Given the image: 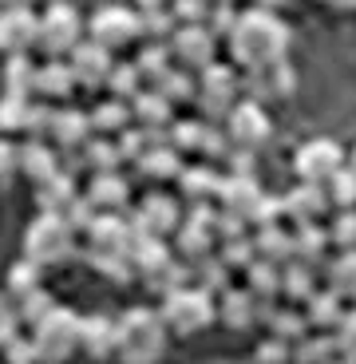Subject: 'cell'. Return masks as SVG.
I'll return each instance as SVG.
<instances>
[{
	"instance_id": "cell-26",
	"label": "cell",
	"mask_w": 356,
	"mask_h": 364,
	"mask_svg": "<svg viewBox=\"0 0 356 364\" xmlns=\"http://www.w3.org/2000/svg\"><path fill=\"white\" fill-rule=\"evenodd\" d=\"M261 194L265 191L257 186V178H234V174H226L222 194H218V210H222V214H237V218L249 222V210L257 206Z\"/></svg>"
},
{
	"instance_id": "cell-25",
	"label": "cell",
	"mask_w": 356,
	"mask_h": 364,
	"mask_svg": "<svg viewBox=\"0 0 356 364\" xmlns=\"http://www.w3.org/2000/svg\"><path fill=\"white\" fill-rule=\"evenodd\" d=\"M80 353L87 360H115V321L95 313V317H83V341Z\"/></svg>"
},
{
	"instance_id": "cell-43",
	"label": "cell",
	"mask_w": 356,
	"mask_h": 364,
	"mask_svg": "<svg viewBox=\"0 0 356 364\" xmlns=\"http://www.w3.org/2000/svg\"><path fill=\"white\" fill-rule=\"evenodd\" d=\"M107 87H111V100H119V103H135L139 95L146 91V80H143V72L135 68V60H127V64L119 60V64H115V75H111Z\"/></svg>"
},
{
	"instance_id": "cell-59",
	"label": "cell",
	"mask_w": 356,
	"mask_h": 364,
	"mask_svg": "<svg viewBox=\"0 0 356 364\" xmlns=\"http://www.w3.org/2000/svg\"><path fill=\"white\" fill-rule=\"evenodd\" d=\"M257 360H261V364H285V360H293V353H289V345H285V341L269 337L261 348H257Z\"/></svg>"
},
{
	"instance_id": "cell-9",
	"label": "cell",
	"mask_w": 356,
	"mask_h": 364,
	"mask_svg": "<svg viewBox=\"0 0 356 364\" xmlns=\"http://www.w3.org/2000/svg\"><path fill=\"white\" fill-rule=\"evenodd\" d=\"M345 166L348 163H345L340 143H333V139H325V135L301 143L297 146V155H293V171H297L301 182H309V186H329Z\"/></svg>"
},
{
	"instance_id": "cell-18",
	"label": "cell",
	"mask_w": 356,
	"mask_h": 364,
	"mask_svg": "<svg viewBox=\"0 0 356 364\" xmlns=\"http://www.w3.org/2000/svg\"><path fill=\"white\" fill-rule=\"evenodd\" d=\"M68 64H72V75H75V83H80V87L95 91V87H107V83H111L119 60L107 52V48L92 44V40H83L80 52H75Z\"/></svg>"
},
{
	"instance_id": "cell-45",
	"label": "cell",
	"mask_w": 356,
	"mask_h": 364,
	"mask_svg": "<svg viewBox=\"0 0 356 364\" xmlns=\"http://www.w3.org/2000/svg\"><path fill=\"white\" fill-rule=\"evenodd\" d=\"M135 68L143 72L146 83H155L163 72L174 68V55H171V44H139V55H135Z\"/></svg>"
},
{
	"instance_id": "cell-24",
	"label": "cell",
	"mask_w": 356,
	"mask_h": 364,
	"mask_svg": "<svg viewBox=\"0 0 356 364\" xmlns=\"http://www.w3.org/2000/svg\"><path fill=\"white\" fill-rule=\"evenodd\" d=\"M131 115H135V127L151 131V135H166V131L174 127V107L151 87L131 103Z\"/></svg>"
},
{
	"instance_id": "cell-12",
	"label": "cell",
	"mask_w": 356,
	"mask_h": 364,
	"mask_svg": "<svg viewBox=\"0 0 356 364\" xmlns=\"http://www.w3.org/2000/svg\"><path fill=\"white\" fill-rule=\"evenodd\" d=\"M171 55H174V68L202 75L206 68H214V55H218V36H214L206 24H183L171 36Z\"/></svg>"
},
{
	"instance_id": "cell-61",
	"label": "cell",
	"mask_w": 356,
	"mask_h": 364,
	"mask_svg": "<svg viewBox=\"0 0 356 364\" xmlns=\"http://www.w3.org/2000/svg\"><path fill=\"white\" fill-rule=\"evenodd\" d=\"M16 155H20V146H12L9 139H0V178H9L16 171Z\"/></svg>"
},
{
	"instance_id": "cell-46",
	"label": "cell",
	"mask_w": 356,
	"mask_h": 364,
	"mask_svg": "<svg viewBox=\"0 0 356 364\" xmlns=\"http://www.w3.org/2000/svg\"><path fill=\"white\" fill-rule=\"evenodd\" d=\"M206 131H210L206 119H183V123H174V127L166 131V139H171V146L178 151V155H186V151H202Z\"/></svg>"
},
{
	"instance_id": "cell-7",
	"label": "cell",
	"mask_w": 356,
	"mask_h": 364,
	"mask_svg": "<svg viewBox=\"0 0 356 364\" xmlns=\"http://www.w3.org/2000/svg\"><path fill=\"white\" fill-rule=\"evenodd\" d=\"M87 40L107 48L111 55L123 52V48H139V40H143V20L127 4H103L87 20Z\"/></svg>"
},
{
	"instance_id": "cell-33",
	"label": "cell",
	"mask_w": 356,
	"mask_h": 364,
	"mask_svg": "<svg viewBox=\"0 0 356 364\" xmlns=\"http://www.w3.org/2000/svg\"><path fill=\"white\" fill-rule=\"evenodd\" d=\"M325 289H333L340 301H356V250H345V254L325 262Z\"/></svg>"
},
{
	"instance_id": "cell-13",
	"label": "cell",
	"mask_w": 356,
	"mask_h": 364,
	"mask_svg": "<svg viewBox=\"0 0 356 364\" xmlns=\"http://www.w3.org/2000/svg\"><path fill=\"white\" fill-rule=\"evenodd\" d=\"M87 246H92L87 257H131L139 246V230L123 214H99L87 230Z\"/></svg>"
},
{
	"instance_id": "cell-17",
	"label": "cell",
	"mask_w": 356,
	"mask_h": 364,
	"mask_svg": "<svg viewBox=\"0 0 356 364\" xmlns=\"http://www.w3.org/2000/svg\"><path fill=\"white\" fill-rule=\"evenodd\" d=\"M297 87V72H293L289 60H277V64H265V68H254L246 72V100L254 103H281L293 95Z\"/></svg>"
},
{
	"instance_id": "cell-60",
	"label": "cell",
	"mask_w": 356,
	"mask_h": 364,
	"mask_svg": "<svg viewBox=\"0 0 356 364\" xmlns=\"http://www.w3.org/2000/svg\"><path fill=\"white\" fill-rule=\"evenodd\" d=\"M226 163H230V174H234V178H254V151H237L234 146V155H230Z\"/></svg>"
},
{
	"instance_id": "cell-35",
	"label": "cell",
	"mask_w": 356,
	"mask_h": 364,
	"mask_svg": "<svg viewBox=\"0 0 356 364\" xmlns=\"http://www.w3.org/2000/svg\"><path fill=\"white\" fill-rule=\"evenodd\" d=\"M257 246V262H274V265H289L293 262V234L281 226H265L254 234Z\"/></svg>"
},
{
	"instance_id": "cell-34",
	"label": "cell",
	"mask_w": 356,
	"mask_h": 364,
	"mask_svg": "<svg viewBox=\"0 0 356 364\" xmlns=\"http://www.w3.org/2000/svg\"><path fill=\"white\" fill-rule=\"evenodd\" d=\"M246 289L254 293L261 305H277V297H281V265L254 262L246 269Z\"/></svg>"
},
{
	"instance_id": "cell-62",
	"label": "cell",
	"mask_w": 356,
	"mask_h": 364,
	"mask_svg": "<svg viewBox=\"0 0 356 364\" xmlns=\"http://www.w3.org/2000/svg\"><path fill=\"white\" fill-rule=\"evenodd\" d=\"M348 166H352V171H356V146H352V155H348Z\"/></svg>"
},
{
	"instance_id": "cell-1",
	"label": "cell",
	"mask_w": 356,
	"mask_h": 364,
	"mask_svg": "<svg viewBox=\"0 0 356 364\" xmlns=\"http://www.w3.org/2000/svg\"><path fill=\"white\" fill-rule=\"evenodd\" d=\"M226 44H230L234 64L254 72V68L285 60V52H289V24L274 9H246Z\"/></svg>"
},
{
	"instance_id": "cell-37",
	"label": "cell",
	"mask_w": 356,
	"mask_h": 364,
	"mask_svg": "<svg viewBox=\"0 0 356 364\" xmlns=\"http://www.w3.org/2000/svg\"><path fill=\"white\" fill-rule=\"evenodd\" d=\"M151 91H158L171 107H178V103L198 100V80H194L190 72H183V68H171V72H163L155 83H151Z\"/></svg>"
},
{
	"instance_id": "cell-56",
	"label": "cell",
	"mask_w": 356,
	"mask_h": 364,
	"mask_svg": "<svg viewBox=\"0 0 356 364\" xmlns=\"http://www.w3.org/2000/svg\"><path fill=\"white\" fill-rule=\"evenodd\" d=\"M214 4H202V0H186V4H174V20L178 24H210Z\"/></svg>"
},
{
	"instance_id": "cell-27",
	"label": "cell",
	"mask_w": 356,
	"mask_h": 364,
	"mask_svg": "<svg viewBox=\"0 0 356 364\" xmlns=\"http://www.w3.org/2000/svg\"><path fill=\"white\" fill-rule=\"evenodd\" d=\"M75 87H80V83H75L72 64H68V60H48V64H40V72H36V100L40 103L68 100Z\"/></svg>"
},
{
	"instance_id": "cell-44",
	"label": "cell",
	"mask_w": 356,
	"mask_h": 364,
	"mask_svg": "<svg viewBox=\"0 0 356 364\" xmlns=\"http://www.w3.org/2000/svg\"><path fill=\"white\" fill-rule=\"evenodd\" d=\"M194 269V285L198 289H206L210 297H222V293H230L234 285H230V265L222 262V257H206V262H198V265H190Z\"/></svg>"
},
{
	"instance_id": "cell-57",
	"label": "cell",
	"mask_w": 356,
	"mask_h": 364,
	"mask_svg": "<svg viewBox=\"0 0 356 364\" xmlns=\"http://www.w3.org/2000/svg\"><path fill=\"white\" fill-rule=\"evenodd\" d=\"M202 155L206 159H230L234 155V143H230V135L222 127H210L206 131V143H202Z\"/></svg>"
},
{
	"instance_id": "cell-49",
	"label": "cell",
	"mask_w": 356,
	"mask_h": 364,
	"mask_svg": "<svg viewBox=\"0 0 356 364\" xmlns=\"http://www.w3.org/2000/svg\"><path fill=\"white\" fill-rule=\"evenodd\" d=\"M281 218H285V194H261L257 206L249 210V226H254V230L277 226Z\"/></svg>"
},
{
	"instance_id": "cell-28",
	"label": "cell",
	"mask_w": 356,
	"mask_h": 364,
	"mask_svg": "<svg viewBox=\"0 0 356 364\" xmlns=\"http://www.w3.org/2000/svg\"><path fill=\"white\" fill-rule=\"evenodd\" d=\"M261 325H269V337L285 341V345H293V341H305L309 337V321H305L301 309H289V305H261Z\"/></svg>"
},
{
	"instance_id": "cell-58",
	"label": "cell",
	"mask_w": 356,
	"mask_h": 364,
	"mask_svg": "<svg viewBox=\"0 0 356 364\" xmlns=\"http://www.w3.org/2000/svg\"><path fill=\"white\" fill-rule=\"evenodd\" d=\"M4 360L9 364H40L36 348H32V337H16L12 345H4Z\"/></svg>"
},
{
	"instance_id": "cell-14",
	"label": "cell",
	"mask_w": 356,
	"mask_h": 364,
	"mask_svg": "<svg viewBox=\"0 0 356 364\" xmlns=\"http://www.w3.org/2000/svg\"><path fill=\"white\" fill-rule=\"evenodd\" d=\"M95 139L92 131V115L75 107H52V119H48L44 143L55 146L60 155H83V146Z\"/></svg>"
},
{
	"instance_id": "cell-50",
	"label": "cell",
	"mask_w": 356,
	"mask_h": 364,
	"mask_svg": "<svg viewBox=\"0 0 356 364\" xmlns=\"http://www.w3.org/2000/svg\"><path fill=\"white\" fill-rule=\"evenodd\" d=\"M222 262L230 265V269H249V265L257 262V246H254V234L237 237V242H222Z\"/></svg>"
},
{
	"instance_id": "cell-63",
	"label": "cell",
	"mask_w": 356,
	"mask_h": 364,
	"mask_svg": "<svg viewBox=\"0 0 356 364\" xmlns=\"http://www.w3.org/2000/svg\"><path fill=\"white\" fill-rule=\"evenodd\" d=\"M337 364H348V360H337Z\"/></svg>"
},
{
	"instance_id": "cell-32",
	"label": "cell",
	"mask_w": 356,
	"mask_h": 364,
	"mask_svg": "<svg viewBox=\"0 0 356 364\" xmlns=\"http://www.w3.org/2000/svg\"><path fill=\"white\" fill-rule=\"evenodd\" d=\"M317 293V269L305 262L281 265V297H289L293 305H309V297Z\"/></svg>"
},
{
	"instance_id": "cell-42",
	"label": "cell",
	"mask_w": 356,
	"mask_h": 364,
	"mask_svg": "<svg viewBox=\"0 0 356 364\" xmlns=\"http://www.w3.org/2000/svg\"><path fill=\"white\" fill-rule=\"evenodd\" d=\"M143 20V44H171V36L178 32V20H174V9H163V4H151V9L139 12Z\"/></svg>"
},
{
	"instance_id": "cell-8",
	"label": "cell",
	"mask_w": 356,
	"mask_h": 364,
	"mask_svg": "<svg viewBox=\"0 0 356 364\" xmlns=\"http://www.w3.org/2000/svg\"><path fill=\"white\" fill-rule=\"evenodd\" d=\"M246 87V80L226 64H214L198 75V107L206 119H214V127H218L222 119H230V111L237 107V91Z\"/></svg>"
},
{
	"instance_id": "cell-29",
	"label": "cell",
	"mask_w": 356,
	"mask_h": 364,
	"mask_svg": "<svg viewBox=\"0 0 356 364\" xmlns=\"http://www.w3.org/2000/svg\"><path fill=\"white\" fill-rule=\"evenodd\" d=\"M345 317H348L345 301H340L333 289H317L309 297V305H305V321H309V328H320V333H337Z\"/></svg>"
},
{
	"instance_id": "cell-6",
	"label": "cell",
	"mask_w": 356,
	"mask_h": 364,
	"mask_svg": "<svg viewBox=\"0 0 356 364\" xmlns=\"http://www.w3.org/2000/svg\"><path fill=\"white\" fill-rule=\"evenodd\" d=\"M158 313H163L166 328L178 333V337H194V333H202V328H210L218 321L214 297L206 289H198V285H186V289H174L171 297H163Z\"/></svg>"
},
{
	"instance_id": "cell-15",
	"label": "cell",
	"mask_w": 356,
	"mask_h": 364,
	"mask_svg": "<svg viewBox=\"0 0 356 364\" xmlns=\"http://www.w3.org/2000/svg\"><path fill=\"white\" fill-rule=\"evenodd\" d=\"M40 44V16L28 4H9L0 9V52L9 60H20Z\"/></svg>"
},
{
	"instance_id": "cell-40",
	"label": "cell",
	"mask_w": 356,
	"mask_h": 364,
	"mask_svg": "<svg viewBox=\"0 0 356 364\" xmlns=\"http://www.w3.org/2000/svg\"><path fill=\"white\" fill-rule=\"evenodd\" d=\"M36 72L40 68L28 55L9 60L4 64V95H12V100H36Z\"/></svg>"
},
{
	"instance_id": "cell-22",
	"label": "cell",
	"mask_w": 356,
	"mask_h": 364,
	"mask_svg": "<svg viewBox=\"0 0 356 364\" xmlns=\"http://www.w3.org/2000/svg\"><path fill=\"white\" fill-rule=\"evenodd\" d=\"M329 206V194L325 186H309V182H297L289 194H285V218H293V226H317V218Z\"/></svg>"
},
{
	"instance_id": "cell-3",
	"label": "cell",
	"mask_w": 356,
	"mask_h": 364,
	"mask_svg": "<svg viewBox=\"0 0 356 364\" xmlns=\"http://www.w3.org/2000/svg\"><path fill=\"white\" fill-rule=\"evenodd\" d=\"M75 226L64 214H36L24 230V257L40 269H55L75 257Z\"/></svg>"
},
{
	"instance_id": "cell-5",
	"label": "cell",
	"mask_w": 356,
	"mask_h": 364,
	"mask_svg": "<svg viewBox=\"0 0 356 364\" xmlns=\"http://www.w3.org/2000/svg\"><path fill=\"white\" fill-rule=\"evenodd\" d=\"M83 32H87V20L80 16L75 4H52V9L40 12V52L48 60H72L83 44Z\"/></svg>"
},
{
	"instance_id": "cell-53",
	"label": "cell",
	"mask_w": 356,
	"mask_h": 364,
	"mask_svg": "<svg viewBox=\"0 0 356 364\" xmlns=\"http://www.w3.org/2000/svg\"><path fill=\"white\" fill-rule=\"evenodd\" d=\"M237 20H242V12H237L234 4H214L210 24H206V28H210L218 40H230V36H234V28H237Z\"/></svg>"
},
{
	"instance_id": "cell-23",
	"label": "cell",
	"mask_w": 356,
	"mask_h": 364,
	"mask_svg": "<svg viewBox=\"0 0 356 364\" xmlns=\"http://www.w3.org/2000/svg\"><path fill=\"white\" fill-rule=\"evenodd\" d=\"M83 198L92 202L99 214H123V206H127V198H131V186L119 171L115 174H95V178L87 182Z\"/></svg>"
},
{
	"instance_id": "cell-47",
	"label": "cell",
	"mask_w": 356,
	"mask_h": 364,
	"mask_svg": "<svg viewBox=\"0 0 356 364\" xmlns=\"http://www.w3.org/2000/svg\"><path fill=\"white\" fill-rule=\"evenodd\" d=\"M40 273H44L40 265H32L28 257H20V262L9 269V289H4V293H9L12 301H24V297H32L36 289H44V285H40Z\"/></svg>"
},
{
	"instance_id": "cell-55",
	"label": "cell",
	"mask_w": 356,
	"mask_h": 364,
	"mask_svg": "<svg viewBox=\"0 0 356 364\" xmlns=\"http://www.w3.org/2000/svg\"><path fill=\"white\" fill-rule=\"evenodd\" d=\"M16 337H20V317H16V309H12L9 293H0V348L12 345Z\"/></svg>"
},
{
	"instance_id": "cell-52",
	"label": "cell",
	"mask_w": 356,
	"mask_h": 364,
	"mask_svg": "<svg viewBox=\"0 0 356 364\" xmlns=\"http://www.w3.org/2000/svg\"><path fill=\"white\" fill-rule=\"evenodd\" d=\"M329 242L340 254H345V250H356V210L337 214V222H333V230H329Z\"/></svg>"
},
{
	"instance_id": "cell-41",
	"label": "cell",
	"mask_w": 356,
	"mask_h": 364,
	"mask_svg": "<svg viewBox=\"0 0 356 364\" xmlns=\"http://www.w3.org/2000/svg\"><path fill=\"white\" fill-rule=\"evenodd\" d=\"M83 166H87V171H92V178L95 174H115L119 171V163H123V155H119V143L115 139H99L95 135L92 143L83 146Z\"/></svg>"
},
{
	"instance_id": "cell-19",
	"label": "cell",
	"mask_w": 356,
	"mask_h": 364,
	"mask_svg": "<svg viewBox=\"0 0 356 364\" xmlns=\"http://www.w3.org/2000/svg\"><path fill=\"white\" fill-rule=\"evenodd\" d=\"M222 182H226V174H218L214 166H186L183 178H178V186H183V202L190 210H218L214 202H218L222 194Z\"/></svg>"
},
{
	"instance_id": "cell-21",
	"label": "cell",
	"mask_w": 356,
	"mask_h": 364,
	"mask_svg": "<svg viewBox=\"0 0 356 364\" xmlns=\"http://www.w3.org/2000/svg\"><path fill=\"white\" fill-rule=\"evenodd\" d=\"M218 321L234 333H246L261 321V301L254 297L249 289H230L218 297Z\"/></svg>"
},
{
	"instance_id": "cell-48",
	"label": "cell",
	"mask_w": 356,
	"mask_h": 364,
	"mask_svg": "<svg viewBox=\"0 0 356 364\" xmlns=\"http://www.w3.org/2000/svg\"><path fill=\"white\" fill-rule=\"evenodd\" d=\"M325 194H329V206H337V214L356 210V171L352 166H345V171L325 186Z\"/></svg>"
},
{
	"instance_id": "cell-39",
	"label": "cell",
	"mask_w": 356,
	"mask_h": 364,
	"mask_svg": "<svg viewBox=\"0 0 356 364\" xmlns=\"http://www.w3.org/2000/svg\"><path fill=\"white\" fill-rule=\"evenodd\" d=\"M293 360H297V364H337L340 360L337 333H309L305 341H297Z\"/></svg>"
},
{
	"instance_id": "cell-36",
	"label": "cell",
	"mask_w": 356,
	"mask_h": 364,
	"mask_svg": "<svg viewBox=\"0 0 356 364\" xmlns=\"http://www.w3.org/2000/svg\"><path fill=\"white\" fill-rule=\"evenodd\" d=\"M135 127V115H131V103H119V100H107V103H99V107L92 111V131L95 135H123V131H131Z\"/></svg>"
},
{
	"instance_id": "cell-2",
	"label": "cell",
	"mask_w": 356,
	"mask_h": 364,
	"mask_svg": "<svg viewBox=\"0 0 356 364\" xmlns=\"http://www.w3.org/2000/svg\"><path fill=\"white\" fill-rule=\"evenodd\" d=\"M166 328L158 309H127L115 321V360L119 364H158L166 353Z\"/></svg>"
},
{
	"instance_id": "cell-38",
	"label": "cell",
	"mask_w": 356,
	"mask_h": 364,
	"mask_svg": "<svg viewBox=\"0 0 356 364\" xmlns=\"http://www.w3.org/2000/svg\"><path fill=\"white\" fill-rule=\"evenodd\" d=\"M139 171L146 174V178H183V155L171 146V139H163V143L151 146V155L139 163Z\"/></svg>"
},
{
	"instance_id": "cell-4",
	"label": "cell",
	"mask_w": 356,
	"mask_h": 364,
	"mask_svg": "<svg viewBox=\"0 0 356 364\" xmlns=\"http://www.w3.org/2000/svg\"><path fill=\"white\" fill-rule=\"evenodd\" d=\"M83 341V317L68 305H55L36 328H32V348L40 364H68L80 353Z\"/></svg>"
},
{
	"instance_id": "cell-20",
	"label": "cell",
	"mask_w": 356,
	"mask_h": 364,
	"mask_svg": "<svg viewBox=\"0 0 356 364\" xmlns=\"http://www.w3.org/2000/svg\"><path fill=\"white\" fill-rule=\"evenodd\" d=\"M16 171L24 174V178H32L36 186H44V182H52L55 174H60V151L40 143V139H28L16 155Z\"/></svg>"
},
{
	"instance_id": "cell-10",
	"label": "cell",
	"mask_w": 356,
	"mask_h": 364,
	"mask_svg": "<svg viewBox=\"0 0 356 364\" xmlns=\"http://www.w3.org/2000/svg\"><path fill=\"white\" fill-rule=\"evenodd\" d=\"M183 222H186V210L171 194H146L135 206V214H131V226L139 230V237H158V242L178 234Z\"/></svg>"
},
{
	"instance_id": "cell-11",
	"label": "cell",
	"mask_w": 356,
	"mask_h": 364,
	"mask_svg": "<svg viewBox=\"0 0 356 364\" xmlns=\"http://www.w3.org/2000/svg\"><path fill=\"white\" fill-rule=\"evenodd\" d=\"M174 246H178V257L183 262H206L214 257V246H218V210H186L183 230L174 234Z\"/></svg>"
},
{
	"instance_id": "cell-31",
	"label": "cell",
	"mask_w": 356,
	"mask_h": 364,
	"mask_svg": "<svg viewBox=\"0 0 356 364\" xmlns=\"http://www.w3.org/2000/svg\"><path fill=\"white\" fill-rule=\"evenodd\" d=\"M329 230H320V226H297L293 230V262H305L313 265V269H325V262H329Z\"/></svg>"
},
{
	"instance_id": "cell-54",
	"label": "cell",
	"mask_w": 356,
	"mask_h": 364,
	"mask_svg": "<svg viewBox=\"0 0 356 364\" xmlns=\"http://www.w3.org/2000/svg\"><path fill=\"white\" fill-rule=\"evenodd\" d=\"M337 348H340V360L356 364V309H348V317L340 321V328H337Z\"/></svg>"
},
{
	"instance_id": "cell-30",
	"label": "cell",
	"mask_w": 356,
	"mask_h": 364,
	"mask_svg": "<svg viewBox=\"0 0 356 364\" xmlns=\"http://www.w3.org/2000/svg\"><path fill=\"white\" fill-rule=\"evenodd\" d=\"M83 194L75 191V178L68 171H60L52 182L36 186V202H40V214H68V210L80 202Z\"/></svg>"
},
{
	"instance_id": "cell-16",
	"label": "cell",
	"mask_w": 356,
	"mask_h": 364,
	"mask_svg": "<svg viewBox=\"0 0 356 364\" xmlns=\"http://www.w3.org/2000/svg\"><path fill=\"white\" fill-rule=\"evenodd\" d=\"M269 131H274V119H269V111L254 100H242L226 119V135L237 151H257V146L269 139Z\"/></svg>"
},
{
	"instance_id": "cell-51",
	"label": "cell",
	"mask_w": 356,
	"mask_h": 364,
	"mask_svg": "<svg viewBox=\"0 0 356 364\" xmlns=\"http://www.w3.org/2000/svg\"><path fill=\"white\" fill-rule=\"evenodd\" d=\"M52 309H55V301L48 297V289H36V293H32V297L16 301V317L24 321V325H32V328H36L40 321H44L48 313H52Z\"/></svg>"
}]
</instances>
